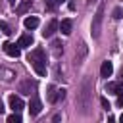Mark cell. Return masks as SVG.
<instances>
[{
    "label": "cell",
    "instance_id": "cell-1",
    "mask_svg": "<svg viewBox=\"0 0 123 123\" xmlns=\"http://www.w3.org/2000/svg\"><path fill=\"white\" fill-rule=\"evenodd\" d=\"M29 63L33 65V69L40 75V77H44L46 75V52L42 50V48H35L31 54H29Z\"/></svg>",
    "mask_w": 123,
    "mask_h": 123
},
{
    "label": "cell",
    "instance_id": "cell-2",
    "mask_svg": "<svg viewBox=\"0 0 123 123\" xmlns=\"http://www.w3.org/2000/svg\"><path fill=\"white\" fill-rule=\"evenodd\" d=\"M102 19H104V4H100V6H98V10H96V13H94V19H92V27H90V31H92V38H98V37H100Z\"/></svg>",
    "mask_w": 123,
    "mask_h": 123
},
{
    "label": "cell",
    "instance_id": "cell-3",
    "mask_svg": "<svg viewBox=\"0 0 123 123\" xmlns=\"http://www.w3.org/2000/svg\"><path fill=\"white\" fill-rule=\"evenodd\" d=\"M60 29V23L56 21V19H50L48 21V25L44 27V31H42V37L44 38H50V37H54V33Z\"/></svg>",
    "mask_w": 123,
    "mask_h": 123
},
{
    "label": "cell",
    "instance_id": "cell-4",
    "mask_svg": "<svg viewBox=\"0 0 123 123\" xmlns=\"http://www.w3.org/2000/svg\"><path fill=\"white\" fill-rule=\"evenodd\" d=\"M4 52L12 58H17L21 54V46L19 44H13V42H4Z\"/></svg>",
    "mask_w": 123,
    "mask_h": 123
},
{
    "label": "cell",
    "instance_id": "cell-5",
    "mask_svg": "<svg viewBox=\"0 0 123 123\" xmlns=\"http://www.w3.org/2000/svg\"><path fill=\"white\" fill-rule=\"evenodd\" d=\"M8 102H10V108H12L13 111H21V110L25 108V104H23V100H21V96H15V94H10V98H8Z\"/></svg>",
    "mask_w": 123,
    "mask_h": 123
},
{
    "label": "cell",
    "instance_id": "cell-6",
    "mask_svg": "<svg viewBox=\"0 0 123 123\" xmlns=\"http://www.w3.org/2000/svg\"><path fill=\"white\" fill-rule=\"evenodd\" d=\"M40 110H42L40 100H38V98H31V102H29V113L35 117V115H38V113H40Z\"/></svg>",
    "mask_w": 123,
    "mask_h": 123
},
{
    "label": "cell",
    "instance_id": "cell-7",
    "mask_svg": "<svg viewBox=\"0 0 123 123\" xmlns=\"http://www.w3.org/2000/svg\"><path fill=\"white\" fill-rule=\"evenodd\" d=\"M111 73H113V63L111 62H102V67H100V75L102 77H111Z\"/></svg>",
    "mask_w": 123,
    "mask_h": 123
},
{
    "label": "cell",
    "instance_id": "cell-8",
    "mask_svg": "<svg viewBox=\"0 0 123 123\" xmlns=\"http://www.w3.org/2000/svg\"><path fill=\"white\" fill-rule=\"evenodd\" d=\"M33 35H21L19 37V40H17V44L21 46V48H29V46H33Z\"/></svg>",
    "mask_w": 123,
    "mask_h": 123
},
{
    "label": "cell",
    "instance_id": "cell-9",
    "mask_svg": "<svg viewBox=\"0 0 123 123\" xmlns=\"http://www.w3.org/2000/svg\"><path fill=\"white\" fill-rule=\"evenodd\" d=\"M23 25H25L27 29H37V27H38V17H35V15H29V17H25Z\"/></svg>",
    "mask_w": 123,
    "mask_h": 123
},
{
    "label": "cell",
    "instance_id": "cell-10",
    "mask_svg": "<svg viewBox=\"0 0 123 123\" xmlns=\"http://www.w3.org/2000/svg\"><path fill=\"white\" fill-rule=\"evenodd\" d=\"M46 96H48V102H52V104L60 100V98H58V88H56V86H52V85L48 86V92H46Z\"/></svg>",
    "mask_w": 123,
    "mask_h": 123
},
{
    "label": "cell",
    "instance_id": "cell-11",
    "mask_svg": "<svg viewBox=\"0 0 123 123\" xmlns=\"http://www.w3.org/2000/svg\"><path fill=\"white\" fill-rule=\"evenodd\" d=\"M60 31H62L63 35H69V33H71V21H69V19H63V21L60 23Z\"/></svg>",
    "mask_w": 123,
    "mask_h": 123
},
{
    "label": "cell",
    "instance_id": "cell-12",
    "mask_svg": "<svg viewBox=\"0 0 123 123\" xmlns=\"http://www.w3.org/2000/svg\"><path fill=\"white\" fill-rule=\"evenodd\" d=\"M8 123H21V115H19V111H13L12 115H8Z\"/></svg>",
    "mask_w": 123,
    "mask_h": 123
},
{
    "label": "cell",
    "instance_id": "cell-13",
    "mask_svg": "<svg viewBox=\"0 0 123 123\" xmlns=\"http://www.w3.org/2000/svg\"><path fill=\"white\" fill-rule=\"evenodd\" d=\"M52 50H54V56H62V52H63V48H62V44L56 40L54 44H52Z\"/></svg>",
    "mask_w": 123,
    "mask_h": 123
},
{
    "label": "cell",
    "instance_id": "cell-14",
    "mask_svg": "<svg viewBox=\"0 0 123 123\" xmlns=\"http://www.w3.org/2000/svg\"><path fill=\"white\" fill-rule=\"evenodd\" d=\"M0 31H2L4 35H12V29H10V25H8L6 21H0Z\"/></svg>",
    "mask_w": 123,
    "mask_h": 123
},
{
    "label": "cell",
    "instance_id": "cell-15",
    "mask_svg": "<svg viewBox=\"0 0 123 123\" xmlns=\"http://www.w3.org/2000/svg\"><path fill=\"white\" fill-rule=\"evenodd\" d=\"M106 90L111 92V94H115V92H117V83H108V85H106Z\"/></svg>",
    "mask_w": 123,
    "mask_h": 123
},
{
    "label": "cell",
    "instance_id": "cell-16",
    "mask_svg": "<svg viewBox=\"0 0 123 123\" xmlns=\"http://www.w3.org/2000/svg\"><path fill=\"white\" fill-rule=\"evenodd\" d=\"M121 13H123V12H121V8H115V10H113V19H121V17H123Z\"/></svg>",
    "mask_w": 123,
    "mask_h": 123
},
{
    "label": "cell",
    "instance_id": "cell-17",
    "mask_svg": "<svg viewBox=\"0 0 123 123\" xmlns=\"http://www.w3.org/2000/svg\"><path fill=\"white\" fill-rule=\"evenodd\" d=\"M100 104H102V106H104V110H111V108H110V102H108V100H106V98H104V96H102V98H100Z\"/></svg>",
    "mask_w": 123,
    "mask_h": 123
},
{
    "label": "cell",
    "instance_id": "cell-18",
    "mask_svg": "<svg viewBox=\"0 0 123 123\" xmlns=\"http://www.w3.org/2000/svg\"><path fill=\"white\" fill-rule=\"evenodd\" d=\"M117 96H123V83H117Z\"/></svg>",
    "mask_w": 123,
    "mask_h": 123
},
{
    "label": "cell",
    "instance_id": "cell-19",
    "mask_svg": "<svg viewBox=\"0 0 123 123\" xmlns=\"http://www.w3.org/2000/svg\"><path fill=\"white\" fill-rule=\"evenodd\" d=\"M27 8H29V2H25V4H21V6H19V8H17V12H19V13H21V12H25V10H27Z\"/></svg>",
    "mask_w": 123,
    "mask_h": 123
},
{
    "label": "cell",
    "instance_id": "cell-20",
    "mask_svg": "<svg viewBox=\"0 0 123 123\" xmlns=\"http://www.w3.org/2000/svg\"><path fill=\"white\" fill-rule=\"evenodd\" d=\"M58 98H60V100H63V98H65V90H63V88H60V90H58Z\"/></svg>",
    "mask_w": 123,
    "mask_h": 123
},
{
    "label": "cell",
    "instance_id": "cell-21",
    "mask_svg": "<svg viewBox=\"0 0 123 123\" xmlns=\"http://www.w3.org/2000/svg\"><path fill=\"white\" fill-rule=\"evenodd\" d=\"M117 106L123 108V96H117Z\"/></svg>",
    "mask_w": 123,
    "mask_h": 123
},
{
    "label": "cell",
    "instance_id": "cell-22",
    "mask_svg": "<svg viewBox=\"0 0 123 123\" xmlns=\"http://www.w3.org/2000/svg\"><path fill=\"white\" fill-rule=\"evenodd\" d=\"M4 113V104H2V100H0V115Z\"/></svg>",
    "mask_w": 123,
    "mask_h": 123
},
{
    "label": "cell",
    "instance_id": "cell-23",
    "mask_svg": "<svg viewBox=\"0 0 123 123\" xmlns=\"http://www.w3.org/2000/svg\"><path fill=\"white\" fill-rule=\"evenodd\" d=\"M119 121H121V123H123V113H121V115H119Z\"/></svg>",
    "mask_w": 123,
    "mask_h": 123
},
{
    "label": "cell",
    "instance_id": "cell-24",
    "mask_svg": "<svg viewBox=\"0 0 123 123\" xmlns=\"http://www.w3.org/2000/svg\"><path fill=\"white\" fill-rule=\"evenodd\" d=\"M56 2H58V4H62V2H65V0H56Z\"/></svg>",
    "mask_w": 123,
    "mask_h": 123
},
{
    "label": "cell",
    "instance_id": "cell-25",
    "mask_svg": "<svg viewBox=\"0 0 123 123\" xmlns=\"http://www.w3.org/2000/svg\"><path fill=\"white\" fill-rule=\"evenodd\" d=\"M13 2H15V0H10V4H13Z\"/></svg>",
    "mask_w": 123,
    "mask_h": 123
},
{
    "label": "cell",
    "instance_id": "cell-26",
    "mask_svg": "<svg viewBox=\"0 0 123 123\" xmlns=\"http://www.w3.org/2000/svg\"><path fill=\"white\" fill-rule=\"evenodd\" d=\"M121 75H123V71H121Z\"/></svg>",
    "mask_w": 123,
    "mask_h": 123
}]
</instances>
